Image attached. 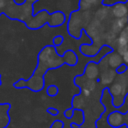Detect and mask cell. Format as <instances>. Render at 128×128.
Masks as SVG:
<instances>
[{
  "instance_id": "6da1fadb",
  "label": "cell",
  "mask_w": 128,
  "mask_h": 128,
  "mask_svg": "<svg viewBox=\"0 0 128 128\" xmlns=\"http://www.w3.org/2000/svg\"><path fill=\"white\" fill-rule=\"evenodd\" d=\"M124 114L120 111H113L107 117V122L111 127L114 128H126L124 125Z\"/></svg>"
},
{
  "instance_id": "7a4b0ae2",
  "label": "cell",
  "mask_w": 128,
  "mask_h": 128,
  "mask_svg": "<svg viewBox=\"0 0 128 128\" xmlns=\"http://www.w3.org/2000/svg\"><path fill=\"white\" fill-rule=\"evenodd\" d=\"M83 21V18L82 16L80 15L79 16V13H74L71 15V18H70V22H69V25H68V30H69V33L71 35H74V37H77V34H76V30L80 28L81 30V23Z\"/></svg>"
},
{
  "instance_id": "3957f363",
  "label": "cell",
  "mask_w": 128,
  "mask_h": 128,
  "mask_svg": "<svg viewBox=\"0 0 128 128\" xmlns=\"http://www.w3.org/2000/svg\"><path fill=\"white\" fill-rule=\"evenodd\" d=\"M48 19H49V15L47 14V12L46 11H42L36 17L30 18L29 20H31V21H27L26 23H27L28 27H30L31 29H37L39 26L43 25Z\"/></svg>"
},
{
  "instance_id": "277c9868",
  "label": "cell",
  "mask_w": 128,
  "mask_h": 128,
  "mask_svg": "<svg viewBox=\"0 0 128 128\" xmlns=\"http://www.w3.org/2000/svg\"><path fill=\"white\" fill-rule=\"evenodd\" d=\"M111 12L113 14L114 17H116L117 19L118 18H124V17H127L128 16V8L126 6L125 3H116L112 6V9H111Z\"/></svg>"
},
{
  "instance_id": "5b68a950",
  "label": "cell",
  "mask_w": 128,
  "mask_h": 128,
  "mask_svg": "<svg viewBox=\"0 0 128 128\" xmlns=\"http://www.w3.org/2000/svg\"><path fill=\"white\" fill-rule=\"evenodd\" d=\"M109 92L110 94L113 96L114 100L118 97H121V99L124 100L125 96H126V92H125V87L121 84V83H114L110 88H109Z\"/></svg>"
},
{
  "instance_id": "8992f818",
  "label": "cell",
  "mask_w": 128,
  "mask_h": 128,
  "mask_svg": "<svg viewBox=\"0 0 128 128\" xmlns=\"http://www.w3.org/2000/svg\"><path fill=\"white\" fill-rule=\"evenodd\" d=\"M32 11H33L32 5L30 3H24L18 9V17L23 21L28 20V18H30L32 15Z\"/></svg>"
},
{
  "instance_id": "52a82bcc",
  "label": "cell",
  "mask_w": 128,
  "mask_h": 128,
  "mask_svg": "<svg viewBox=\"0 0 128 128\" xmlns=\"http://www.w3.org/2000/svg\"><path fill=\"white\" fill-rule=\"evenodd\" d=\"M122 62H123V59H122L121 55L116 53V52L110 53L107 56V64L111 68H116L117 69L120 65H122Z\"/></svg>"
},
{
  "instance_id": "ba28073f",
  "label": "cell",
  "mask_w": 128,
  "mask_h": 128,
  "mask_svg": "<svg viewBox=\"0 0 128 128\" xmlns=\"http://www.w3.org/2000/svg\"><path fill=\"white\" fill-rule=\"evenodd\" d=\"M85 76L88 79L94 80L95 78H97L99 76V67L94 62L88 63L86 66V69H85Z\"/></svg>"
},
{
  "instance_id": "9c48e42d",
  "label": "cell",
  "mask_w": 128,
  "mask_h": 128,
  "mask_svg": "<svg viewBox=\"0 0 128 128\" xmlns=\"http://www.w3.org/2000/svg\"><path fill=\"white\" fill-rule=\"evenodd\" d=\"M65 21V15L62 12H54L49 20V25L50 26H59L63 24Z\"/></svg>"
},
{
  "instance_id": "30bf717a",
  "label": "cell",
  "mask_w": 128,
  "mask_h": 128,
  "mask_svg": "<svg viewBox=\"0 0 128 128\" xmlns=\"http://www.w3.org/2000/svg\"><path fill=\"white\" fill-rule=\"evenodd\" d=\"M117 52L120 55H123L128 50V39L123 35H120L117 39Z\"/></svg>"
},
{
  "instance_id": "8fae6325",
  "label": "cell",
  "mask_w": 128,
  "mask_h": 128,
  "mask_svg": "<svg viewBox=\"0 0 128 128\" xmlns=\"http://www.w3.org/2000/svg\"><path fill=\"white\" fill-rule=\"evenodd\" d=\"M115 78V71L109 69V70H105L101 76H100V81L102 84H109L111 83Z\"/></svg>"
},
{
  "instance_id": "7c38bea8",
  "label": "cell",
  "mask_w": 128,
  "mask_h": 128,
  "mask_svg": "<svg viewBox=\"0 0 128 128\" xmlns=\"http://www.w3.org/2000/svg\"><path fill=\"white\" fill-rule=\"evenodd\" d=\"M127 23H128V16L127 17H124V18H118V19H116L114 21L112 28H113L114 31L118 32V31L122 30Z\"/></svg>"
},
{
  "instance_id": "4fadbf2b",
  "label": "cell",
  "mask_w": 128,
  "mask_h": 128,
  "mask_svg": "<svg viewBox=\"0 0 128 128\" xmlns=\"http://www.w3.org/2000/svg\"><path fill=\"white\" fill-rule=\"evenodd\" d=\"M85 104V101H84V98L80 95L78 96H75L74 97V100H73V107L76 108V109H80L84 106Z\"/></svg>"
},
{
  "instance_id": "5bb4252c",
  "label": "cell",
  "mask_w": 128,
  "mask_h": 128,
  "mask_svg": "<svg viewBox=\"0 0 128 128\" xmlns=\"http://www.w3.org/2000/svg\"><path fill=\"white\" fill-rule=\"evenodd\" d=\"M76 61H77L76 55H75L72 51H68V53L66 54V58H65L64 62H67V63L70 64V65H74V64L76 63Z\"/></svg>"
},
{
  "instance_id": "9a60e30c",
  "label": "cell",
  "mask_w": 128,
  "mask_h": 128,
  "mask_svg": "<svg viewBox=\"0 0 128 128\" xmlns=\"http://www.w3.org/2000/svg\"><path fill=\"white\" fill-rule=\"evenodd\" d=\"M47 94L49 96H55V95H57L58 94V88L56 86H54V85L49 86L47 88Z\"/></svg>"
},
{
  "instance_id": "2e32d148",
  "label": "cell",
  "mask_w": 128,
  "mask_h": 128,
  "mask_svg": "<svg viewBox=\"0 0 128 128\" xmlns=\"http://www.w3.org/2000/svg\"><path fill=\"white\" fill-rule=\"evenodd\" d=\"M62 42H63V37L62 36H56L53 40V44L55 46H60L62 44Z\"/></svg>"
},
{
  "instance_id": "e0dca14e",
  "label": "cell",
  "mask_w": 128,
  "mask_h": 128,
  "mask_svg": "<svg viewBox=\"0 0 128 128\" xmlns=\"http://www.w3.org/2000/svg\"><path fill=\"white\" fill-rule=\"evenodd\" d=\"M90 7H91V5L88 4L87 2H85V1H83V0L80 1V8H81V9H83V10H87V9H89Z\"/></svg>"
},
{
  "instance_id": "ac0fdd59",
  "label": "cell",
  "mask_w": 128,
  "mask_h": 128,
  "mask_svg": "<svg viewBox=\"0 0 128 128\" xmlns=\"http://www.w3.org/2000/svg\"><path fill=\"white\" fill-rule=\"evenodd\" d=\"M127 70V65L126 64H122V65H120L117 69H116V71H117V73H123V72H125Z\"/></svg>"
},
{
  "instance_id": "d6986e66",
  "label": "cell",
  "mask_w": 128,
  "mask_h": 128,
  "mask_svg": "<svg viewBox=\"0 0 128 128\" xmlns=\"http://www.w3.org/2000/svg\"><path fill=\"white\" fill-rule=\"evenodd\" d=\"M73 114H74V110L73 109H68V110L65 111V116L67 118H71L73 116Z\"/></svg>"
},
{
  "instance_id": "ffe728a7",
  "label": "cell",
  "mask_w": 128,
  "mask_h": 128,
  "mask_svg": "<svg viewBox=\"0 0 128 128\" xmlns=\"http://www.w3.org/2000/svg\"><path fill=\"white\" fill-rule=\"evenodd\" d=\"M123 57H122V59H123V62H125V64L126 65H128V50L122 55Z\"/></svg>"
},
{
  "instance_id": "44dd1931",
  "label": "cell",
  "mask_w": 128,
  "mask_h": 128,
  "mask_svg": "<svg viewBox=\"0 0 128 128\" xmlns=\"http://www.w3.org/2000/svg\"><path fill=\"white\" fill-rule=\"evenodd\" d=\"M47 112H49V113L52 114V115H57V114H58V111L55 110V109H53V108H49V109H47Z\"/></svg>"
},
{
  "instance_id": "7402d4cb",
  "label": "cell",
  "mask_w": 128,
  "mask_h": 128,
  "mask_svg": "<svg viewBox=\"0 0 128 128\" xmlns=\"http://www.w3.org/2000/svg\"><path fill=\"white\" fill-rule=\"evenodd\" d=\"M13 1H14V4L19 5V6H21V5H23L24 3H26V2H25L26 0H13Z\"/></svg>"
},
{
  "instance_id": "603a6c76",
  "label": "cell",
  "mask_w": 128,
  "mask_h": 128,
  "mask_svg": "<svg viewBox=\"0 0 128 128\" xmlns=\"http://www.w3.org/2000/svg\"><path fill=\"white\" fill-rule=\"evenodd\" d=\"M83 1H85V2H87L88 4H90L91 6L92 5H94V4H96V3H98L100 0H83Z\"/></svg>"
},
{
  "instance_id": "cb8c5ba5",
  "label": "cell",
  "mask_w": 128,
  "mask_h": 128,
  "mask_svg": "<svg viewBox=\"0 0 128 128\" xmlns=\"http://www.w3.org/2000/svg\"><path fill=\"white\" fill-rule=\"evenodd\" d=\"M124 104L126 105V110H128V94H126L125 98H124ZM123 104V105H124Z\"/></svg>"
},
{
  "instance_id": "d4e9b609",
  "label": "cell",
  "mask_w": 128,
  "mask_h": 128,
  "mask_svg": "<svg viewBox=\"0 0 128 128\" xmlns=\"http://www.w3.org/2000/svg\"><path fill=\"white\" fill-rule=\"evenodd\" d=\"M6 6V1L5 0H0V9H3Z\"/></svg>"
},
{
  "instance_id": "484cf974",
  "label": "cell",
  "mask_w": 128,
  "mask_h": 128,
  "mask_svg": "<svg viewBox=\"0 0 128 128\" xmlns=\"http://www.w3.org/2000/svg\"><path fill=\"white\" fill-rule=\"evenodd\" d=\"M28 2H35V1H37V0H27Z\"/></svg>"
},
{
  "instance_id": "4316f807",
  "label": "cell",
  "mask_w": 128,
  "mask_h": 128,
  "mask_svg": "<svg viewBox=\"0 0 128 128\" xmlns=\"http://www.w3.org/2000/svg\"><path fill=\"white\" fill-rule=\"evenodd\" d=\"M126 6H127V8H128V0L126 1Z\"/></svg>"
},
{
  "instance_id": "83f0119b",
  "label": "cell",
  "mask_w": 128,
  "mask_h": 128,
  "mask_svg": "<svg viewBox=\"0 0 128 128\" xmlns=\"http://www.w3.org/2000/svg\"><path fill=\"white\" fill-rule=\"evenodd\" d=\"M0 85H1V78H0Z\"/></svg>"
},
{
  "instance_id": "f1b7e54d",
  "label": "cell",
  "mask_w": 128,
  "mask_h": 128,
  "mask_svg": "<svg viewBox=\"0 0 128 128\" xmlns=\"http://www.w3.org/2000/svg\"><path fill=\"white\" fill-rule=\"evenodd\" d=\"M5 1H6V0H5Z\"/></svg>"
}]
</instances>
